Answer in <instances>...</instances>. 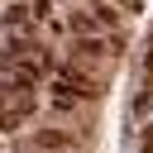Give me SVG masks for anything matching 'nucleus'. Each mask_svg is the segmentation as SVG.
<instances>
[{
  "instance_id": "6e6552de",
  "label": "nucleus",
  "mask_w": 153,
  "mask_h": 153,
  "mask_svg": "<svg viewBox=\"0 0 153 153\" xmlns=\"http://www.w3.org/2000/svg\"><path fill=\"white\" fill-rule=\"evenodd\" d=\"M143 153H153V134H143Z\"/></svg>"
},
{
  "instance_id": "f03ea898",
  "label": "nucleus",
  "mask_w": 153,
  "mask_h": 153,
  "mask_svg": "<svg viewBox=\"0 0 153 153\" xmlns=\"http://www.w3.org/2000/svg\"><path fill=\"white\" fill-rule=\"evenodd\" d=\"M100 24H96V14H72V33H81V38H91Z\"/></svg>"
},
{
  "instance_id": "7ed1b4c3",
  "label": "nucleus",
  "mask_w": 153,
  "mask_h": 153,
  "mask_svg": "<svg viewBox=\"0 0 153 153\" xmlns=\"http://www.w3.org/2000/svg\"><path fill=\"white\" fill-rule=\"evenodd\" d=\"M76 53H81V57H100L105 43H100V38H76Z\"/></svg>"
},
{
  "instance_id": "f257e3e1",
  "label": "nucleus",
  "mask_w": 153,
  "mask_h": 153,
  "mask_svg": "<svg viewBox=\"0 0 153 153\" xmlns=\"http://www.w3.org/2000/svg\"><path fill=\"white\" fill-rule=\"evenodd\" d=\"M38 148H48V153H67V148H72V134H62V129H43V134H38Z\"/></svg>"
},
{
  "instance_id": "39448f33",
  "label": "nucleus",
  "mask_w": 153,
  "mask_h": 153,
  "mask_svg": "<svg viewBox=\"0 0 153 153\" xmlns=\"http://www.w3.org/2000/svg\"><path fill=\"white\" fill-rule=\"evenodd\" d=\"M134 110H139V115H148V110H153V86H148V91H143V96L134 100Z\"/></svg>"
},
{
  "instance_id": "20e7f679",
  "label": "nucleus",
  "mask_w": 153,
  "mask_h": 153,
  "mask_svg": "<svg viewBox=\"0 0 153 153\" xmlns=\"http://www.w3.org/2000/svg\"><path fill=\"white\" fill-rule=\"evenodd\" d=\"M24 19H29V10H24V5H10V10H5V24H10V29H19Z\"/></svg>"
},
{
  "instance_id": "423d86ee",
  "label": "nucleus",
  "mask_w": 153,
  "mask_h": 153,
  "mask_svg": "<svg viewBox=\"0 0 153 153\" xmlns=\"http://www.w3.org/2000/svg\"><path fill=\"white\" fill-rule=\"evenodd\" d=\"M48 10H53V0H33V5H29V14H33V19H48Z\"/></svg>"
},
{
  "instance_id": "0eeeda50",
  "label": "nucleus",
  "mask_w": 153,
  "mask_h": 153,
  "mask_svg": "<svg viewBox=\"0 0 153 153\" xmlns=\"http://www.w3.org/2000/svg\"><path fill=\"white\" fill-rule=\"evenodd\" d=\"M143 72L153 76V43H148V57H143Z\"/></svg>"
}]
</instances>
